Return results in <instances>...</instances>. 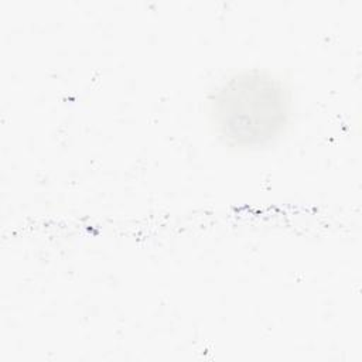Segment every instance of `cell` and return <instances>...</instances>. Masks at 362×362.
<instances>
[{"mask_svg":"<svg viewBox=\"0 0 362 362\" xmlns=\"http://www.w3.org/2000/svg\"><path fill=\"white\" fill-rule=\"evenodd\" d=\"M212 136L228 150L260 151L290 130L296 100L287 79L267 68H240L221 78L204 102Z\"/></svg>","mask_w":362,"mask_h":362,"instance_id":"obj_1","label":"cell"}]
</instances>
